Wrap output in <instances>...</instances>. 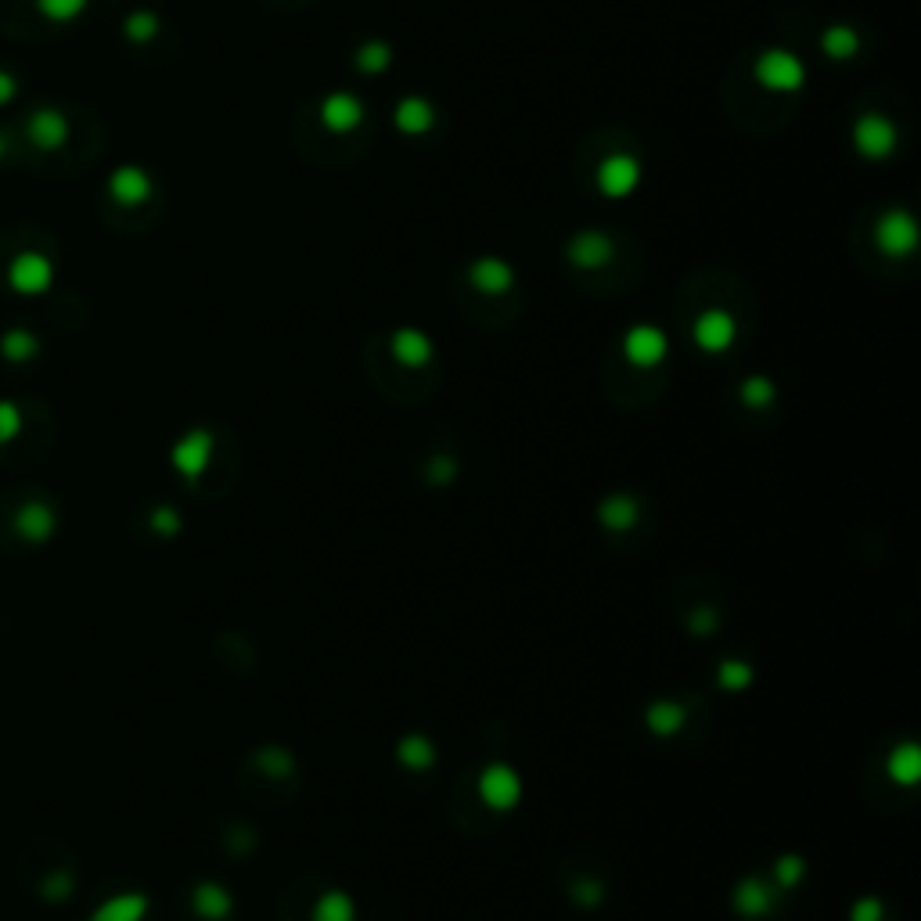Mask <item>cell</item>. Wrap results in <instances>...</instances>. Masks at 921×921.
<instances>
[{
  "label": "cell",
  "instance_id": "4316f807",
  "mask_svg": "<svg viewBox=\"0 0 921 921\" xmlns=\"http://www.w3.org/2000/svg\"><path fill=\"white\" fill-rule=\"evenodd\" d=\"M680 720H684V713H680L673 702H659V706H652V727L662 734H670L680 727Z\"/></svg>",
  "mask_w": 921,
  "mask_h": 921
},
{
  "label": "cell",
  "instance_id": "cb8c5ba5",
  "mask_svg": "<svg viewBox=\"0 0 921 921\" xmlns=\"http://www.w3.org/2000/svg\"><path fill=\"white\" fill-rule=\"evenodd\" d=\"M738 911L742 914L767 911V893H763L760 882H742V889H738Z\"/></svg>",
  "mask_w": 921,
  "mask_h": 921
},
{
  "label": "cell",
  "instance_id": "44dd1931",
  "mask_svg": "<svg viewBox=\"0 0 921 921\" xmlns=\"http://www.w3.org/2000/svg\"><path fill=\"white\" fill-rule=\"evenodd\" d=\"M126 40H134V44H148V40H155V33H159V18L152 15V11H134V15L126 18Z\"/></svg>",
  "mask_w": 921,
  "mask_h": 921
},
{
  "label": "cell",
  "instance_id": "52a82bcc",
  "mask_svg": "<svg viewBox=\"0 0 921 921\" xmlns=\"http://www.w3.org/2000/svg\"><path fill=\"white\" fill-rule=\"evenodd\" d=\"M670 349V339L662 335L655 324H634V328L623 335V353L630 364L637 367H655Z\"/></svg>",
  "mask_w": 921,
  "mask_h": 921
},
{
  "label": "cell",
  "instance_id": "4dcf8cb0",
  "mask_svg": "<svg viewBox=\"0 0 921 921\" xmlns=\"http://www.w3.org/2000/svg\"><path fill=\"white\" fill-rule=\"evenodd\" d=\"M799 875H803V864H799L796 857H785L778 864V878L785 882V886H792V882H799Z\"/></svg>",
  "mask_w": 921,
  "mask_h": 921
},
{
  "label": "cell",
  "instance_id": "8fae6325",
  "mask_svg": "<svg viewBox=\"0 0 921 921\" xmlns=\"http://www.w3.org/2000/svg\"><path fill=\"white\" fill-rule=\"evenodd\" d=\"M479 792H483V799L490 806L508 810V806L519 803V778H515V770L511 767L493 763V767L483 770V778H479Z\"/></svg>",
  "mask_w": 921,
  "mask_h": 921
},
{
  "label": "cell",
  "instance_id": "4fadbf2b",
  "mask_svg": "<svg viewBox=\"0 0 921 921\" xmlns=\"http://www.w3.org/2000/svg\"><path fill=\"white\" fill-rule=\"evenodd\" d=\"M389 349H393V357L400 360L403 367H421V364H429V357H432V339L418 328H400V331H393Z\"/></svg>",
  "mask_w": 921,
  "mask_h": 921
},
{
  "label": "cell",
  "instance_id": "7402d4cb",
  "mask_svg": "<svg viewBox=\"0 0 921 921\" xmlns=\"http://www.w3.org/2000/svg\"><path fill=\"white\" fill-rule=\"evenodd\" d=\"M195 904H198V911L209 914V918H224V914L231 911V900H227V893H224V889H216V886H202V889H198Z\"/></svg>",
  "mask_w": 921,
  "mask_h": 921
},
{
  "label": "cell",
  "instance_id": "9a60e30c",
  "mask_svg": "<svg viewBox=\"0 0 921 921\" xmlns=\"http://www.w3.org/2000/svg\"><path fill=\"white\" fill-rule=\"evenodd\" d=\"M209 454H213V436L209 432H191L177 450H173V461L184 475H198L206 468Z\"/></svg>",
  "mask_w": 921,
  "mask_h": 921
},
{
  "label": "cell",
  "instance_id": "e0dca14e",
  "mask_svg": "<svg viewBox=\"0 0 921 921\" xmlns=\"http://www.w3.org/2000/svg\"><path fill=\"white\" fill-rule=\"evenodd\" d=\"M11 281H15L22 292H40V288H47V281H51V267H47L40 256H22V260H15V267H11Z\"/></svg>",
  "mask_w": 921,
  "mask_h": 921
},
{
  "label": "cell",
  "instance_id": "7c38bea8",
  "mask_svg": "<svg viewBox=\"0 0 921 921\" xmlns=\"http://www.w3.org/2000/svg\"><path fill=\"white\" fill-rule=\"evenodd\" d=\"M108 191H112V198L123 202V206H141L144 198L152 195V177L144 170H137V166H123V170L112 173Z\"/></svg>",
  "mask_w": 921,
  "mask_h": 921
},
{
  "label": "cell",
  "instance_id": "f546056e",
  "mask_svg": "<svg viewBox=\"0 0 921 921\" xmlns=\"http://www.w3.org/2000/svg\"><path fill=\"white\" fill-rule=\"evenodd\" d=\"M720 680H724L727 688H742V684H749V666L727 662V666H720Z\"/></svg>",
  "mask_w": 921,
  "mask_h": 921
},
{
  "label": "cell",
  "instance_id": "3957f363",
  "mask_svg": "<svg viewBox=\"0 0 921 921\" xmlns=\"http://www.w3.org/2000/svg\"><path fill=\"white\" fill-rule=\"evenodd\" d=\"M875 245L882 256H889V260L911 256V252L918 249V220L900 206L886 209L875 224Z\"/></svg>",
  "mask_w": 921,
  "mask_h": 921
},
{
  "label": "cell",
  "instance_id": "30bf717a",
  "mask_svg": "<svg viewBox=\"0 0 921 921\" xmlns=\"http://www.w3.org/2000/svg\"><path fill=\"white\" fill-rule=\"evenodd\" d=\"M393 126L400 130V134H407V137L429 134L432 126H436V105H432V101H425V98H418V94H407V98L396 101Z\"/></svg>",
  "mask_w": 921,
  "mask_h": 921
},
{
  "label": "cell",
  "instance_id": "8992f818",
  "mask_svg": "<svg viewBox=\"0 0 921 921\" xmlns=\"http://www.w3.org/2000/svg\"><path fill=\"white\" fill-rule=\"evenodd\" d=\"M612 252H616L612 238L605 231H594V227L576 231L573 238L565 242V260L573 263L576 270H601L612 260Z\"/></svg>",
  "mask_w": 921,
  "mask_h": 921
},
{
  "label": "cell",
  "instance_id": "f1b7e54d",
  "mask_svg": "<svg viewBox=\"0 0 921 921\" xmlns=\"http://www.w3.org/2000/svg\"><path fill=\"white\" fill-rule=\"evenodd\" d=\"M601 519L609 522V526L623 529V526H630V522L637 519V508L630 501H609L605 508H601Z\"/></svg>",
  "mask_w": 921,
  "mask_h": 921
},
{
  "label": "cell",
  "instance_id": "1f68e13d",
  "mask_svg": "<svg viewBox=\"0 0 921 921\" xmlns=\"http://www.w3.org/2000/svg\"><path fill=\"white\" fill-rule=\"evenodd\" d=\"M878 911H882V907H878L875 900H864V904H857L853 921H878Z\"/></svg>",
  "mask_w": 921,
  "mask_h": 921
},
{
  "label": "cell",
  "instance_id": "6da1fadb",
  "mask_svg": "<svg viewBox=\"0 0 921 921\" xmlns=\"http://www.w3.org/2000/svg\"><path fill=\"white\" fill-rule=\"evenodd\" d=\"M752 76L760 83L763 90H774V94H799L806 87V62L799 58L796 51L788 47H767V51L756 54L752 62Z\"/></svg>",
  "mask_w": 921,
  "mask_h": 921
},
{
  "label": "cell",
  "instance_id": "d4e9b609",
  "mask_svg": "<svg viewBox=\"0 0 921 921\" xmlns=\"http://www.w3.org/2000/svg\"><path fill=\"white\" fill-rule=\"evenodd\" d=\"M87 8V0H40V11L54 22H65V18H76Z\"/></svg>",
  "mask_w": 921,
  "mask_h": 921
},
{
  "label": "cell",
  "instance_id": "603a6c76",
  "mask_svg": "<svg viewBox=\"0 0 921 921\" xmlns=\"http://www.w3.org/2000/svg\"><path fill=\"white\" fill-rule=\"evenodd\" d=\"M400 760L407 763V767L421 770L432 763V745L425 742V738H407V742L400 745Z\"/></svg>",
  "mask_w": 921,
  "mask_h": 921
},
{
  "label": "cell",
  "instance_id": "5bb4252c",
  "mask_svg": "<svg viewBox=\"0 0 921 921\" xmlns=\"http://www.w3.org/2000/svg\"><path fill=\"white\" fill-rule=\"evenodd\" d=\"M821 51H824V58H832V62H850L860 51V33L850 22H832V26L821 33Z\"/></svg>",
  "mask_w": 921,
  "mask_h": 921
},
{
  "label": "cell",
  "instance_id": "277c9868",
  "mask_svg": "<svg viewBox=\"0 0 921 921\" xmlns=\"http://www.w3.org/2000/svg\"><path fill=\"white\" fill-rule=\"evenodd\" d=\"M637 184H641V159L630 152H612L601 159L598 166V191L612 202L634 195Z\"/></svg>",
  "mask_w": 921,
  "mask_h": 921
},
{
  "label": "cell",
  "instance_id": "ac0fdd59",
  "mask_svg": "<svg viewBox=\"0 0 921 921\" xmlns=\"http://www.w3.org/2000/svg\"><path fill=\"white\" fill-rule=\"evenodd\" d=\"M889 774H893V778H900L904 785H914V781H918V774H921V756H918V749H914V745H904V749H896V752H893V760H889Z\"/></svg>",
  "mask_w": 921,
  "mask_h": 921
},
{
  "label": "cell",
  "instance_id": "7a4b0ae2",
  "mask_svg": "<svg viewBox=\"0 0 921 921\" xmlns=\"http://www.w3.org/2000/svg\"><path fill=\"white\" fill-rule=\"evenodd\" d=\"M850 137H853V152L868 162L889 159V155L896 152V144H900V130H896L893 119L882 116V112H864V116L853 119Z\"/></svg>",
  "mask_w": 921,
  "mask_h": 921
},
{
  "label": "cell",
  "instance_id": "d6a6232c",
  "mask_svg": "<svg viewBox=\"0 0 921 921\" xmlns=\"http://www.w3.org/2000/svg\"><path fill=\"white\" fill-rule=\"evenodd\" d=\"M11 94H15V87H11V80H8V76H0V101H4V98H11Z\"/></svg>",
  "mask_w": 921,
  "mask_h": 921
},
{
  "label": "cell",
  "instance_id": "83f0119b",
  "mask_svg": "<svg viewBox=\"0 0 921 921\" xmlns=\"http://www.w3.org/2000/svg\"><path fill=\"white\" fill-rule=\"evenodd\" d=\"M144 914V900H119V904H108L105 914H98V921H137Z\"/></svg>",
  "mask_w": 921,
  "mask_h": 921
},
{
  "label": "cell",
  "instance_id": "ffe728a7",
  "mask_svg": "<svg viewBox=\"0 0 921 921\" xmlns=\"http://www.w3.org/2000/svg\"><path fill=\"white\" fill-rule=\"evenodd\" d=\"M33 137L47 148H58L65 141V119L58 112H40L33 119Z\"/></svg>",
  "mask_w": 921,
  "mask_h": 921
},
{
  "label": "cell",
  "instance_id": "d6986e66",
  "mask_svg": "<svg viewBox=\"0 0 921 921\" xmlns=\"http://www.w3.org/2000/svg\"><path fill=\"white\" fill-rule=\"evenodd\" d=\"M313 921H353V900L346 893H324Z\"/></svg>",
  "mask_w": 921,
  "mask_h": 921
},
{
  "label": "cell",
  "instance_id": "5b68a950",
  "mask_svg": "<svg viewBox=\"0 0 921 921\" xmlns=\"http://www.w3.org/2000/svg\"><path fill=\"white\" fill-rule=\"evenodd\" d=\"M317 116H321V126L328 134H353L367 119V108L353 90H331L328 98L321 101Z\"/></svg>",
  "mask_w": 921,
  "mask_h": 921
},
{
  "label": "cell",
  "instance_id": "484cf974",
  "mask_svg": "<svg viewBox=\"0 0 921 921\" xmlns=\"http://www.w3.org/2000/svg\"><path fill=\"white\" fill-rule=\"evenodd\" d=\"M742 396H745V403H752V407H763V403L774 400V382L763 378V375L749 378V382L742 385Z\"/></svg>",
  "mask_w": 921,
  "mask_h": 921
},
{
  "label": "cell",
  "instance_id": "2e32d148",
  "mask_svg": "<svg viewBox=\"0 0 921 921\" xmlns=\"http://www.w3.org/2000/svg\"><path fill=\"white\" fill-rule=\"evenodd\" d=\"M389 65H393V47L385 44V40H364L357 47V54H353V69L364 72V76H378Z\"/></svg>",
  "mask_w": 921,
  "mask_h": 921
},
{
  "label": "cell",
  "instance_id": "9c48e42d",
  "mask_svg": "<svg viewBox=\"0 0 921 921\" xmlns=\"http://www.w3.org/2000/svg\"><path fill=\"white\" fill-rule=\"evenodd\" d=\"M468 281L486 296H504L515 285V267L501 256H479V260L468 263Z\"/></svg>",
  "mask_w": 921,
  "mask_h": 921
},
{
  "label": "cell",
  "instance_id": "ba28073f",
  "mask_svg": "<svg viewBox=\"0 0 921 921\" xmlns=\"http://www.w3.org/2000/svg\"><path fill=\"white\" fill-rule=\"evenodd\" d=\"M738 339V324H734V317L727 310H706L698 313L695 321V342L698 349H706V353H724V349H731V342Z\"/></svg>",
  "mask_w": 921,
  "mask_h": 921
}]
</instances>
